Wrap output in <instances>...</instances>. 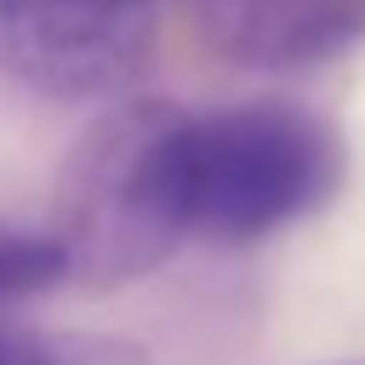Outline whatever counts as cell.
<instances>
[{"label":"cell","mask_w":365,"mask_h":365,"mask_svg":"<svg viewBox=\"0 0 365 365\" xmlns=\"http://www.w3.org/2000/svg\"><path fill=\"white\" fill-rule=\"evenodd\" d=\"M194 33L237 70H317L365 43V0H194Z\"/></svg>","instance_id":"4"},{"label":"cell","mask_w":365,"mask_h":365,"mask_svg":"<svg viewBox=\"0 0 365 365\" xmlns=\"http://www.w3.org/2000/svg\"><path fill=\"white\" fill-rule=\"evenodd\" d=\"M349 145L328 113L247 97L182 118V231L205 247H258L344 194Z\"/></svg>","instance_id":"2"},{"label":"cell","mask_w":365,"mask_h":365,"mask_svg":"<svg viewBox=\"0 0 365 365\" xmlns=\"http://www.w3.org/2000/svg\"><path fill=\"white\" fill-rule=\"evenodd\" d=\"M182 108L124 97L81 129L54 182V220L70 285L124 290L188 242L182 231Z\"/></svg>","instance_id":"1"},{"label":"cell","mask_w":365,"mask_h":365,"mask_svg":"<svg viewBox=\"0 0 365 365\" xmlns=\"http://www.w3.org/2000/svg\"><path fill=\"white\" fill-rule=\"evenodd\" d=\"M156 48L145 0H0V76L43 103H124Z\"/></svg>","instance_id":"3"},{"label":"cell","mask_w":365,"mask_h":365,"mask_svg":"<svg viewBox=\"0 0 365 365\" xmlns=\"http://www.w3.org/2000/svg\"><path fill=\"white\" fill-rule=\"evenodd\" d=\"M59 285H70L59 237L33 220L0 215V307H22V301H38Z\"/></svg>","instance_id":"5"},{"label":"cell","mask_w":365,"mask_h":365,"mask_svg":"<svg viewBox=\"0 0 365 365\" xmlns=\"http://www.w3.org/2000/svg\"><path fill=\"white\" fill-rule=\"evenodd\" d=\"M333 365H365V360H333Z\"/></svg>","instance_id":"8"},{"label":"cell","mask_w":365,"mask_h":365,"mask_svg":"<svg viewBox=\"0 0 365 365\" xmlns=\"http://www.w3.org/2000/svg\"><path fill=\"white\" fill-rule=\"evenodd\" d=\"M145 6H156V0H145Z\"/></svg>","instance_id":"9"},{"label":"cell","mask_w":365,"mask_h":365,"mask_svg":"<svg viewBox=\"0 0 365 365\" xmlns=\"http://www.w3.org/2000/svg\"><path fill=\"white\" fill-rule=\"evenodd\" d=\"M0 365H65V344L59 333H38L0 317Z\"/></svg>","instance_id":"7"},{"label":"cell","mask_w":365,"mask_h":365,"mask_svg":"<svg viewBox=\"0 0 365 365\" xmlns=\"http://www.w3.org/2000/svg\"><path fill=\"white\" fill-rule=\"evenodd\" d=\"M59 344H65V365H150L140 344L108 333H59Z\"/></svg>","instance_id":"6"}]
</instances>
